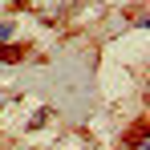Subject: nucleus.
I'll use <instances>...</instances> for the list:
<instances>
[{"label": "nucleus", "instance_id": "f257e3e1", "mask_svg": "<svg viewBox=\"0 0 150 150\" xmlns=\"http://www.w3.org/2000/svg\"><path fill=\"white\" fill-rule=\"evenodd\" d=\"M138 150H150V138H146V134H142V138H138Z\"/></svg>", "mask_w": 150, "mask_h": 150}, {"label": "nucleus", "instance_id": "f03ea898", "mask_svg": "<svg viewBox=\"0 0 150 150\" xmlns=\"http://www.w3.org/2000/svg\"><path fill=\"white\" fill-rule=\"evenodd\" d=\"M8 33H12V25H4V21H0V37H8Z\"/></svg>", "mask_w": 150, "mask_h": 150}]
</instances>
